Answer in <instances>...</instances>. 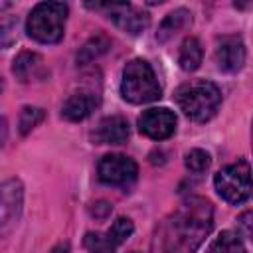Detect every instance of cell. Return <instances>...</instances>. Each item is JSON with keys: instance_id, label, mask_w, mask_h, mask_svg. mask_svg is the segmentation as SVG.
<instances>
[{"instance_id": "cell-11", "label": "cell", "mask_w": 253, "mask_h": 253, "mask_svg": "<svg viewBox=\"0 0 253 253\" xmlns=\"http://www.w3.org/2000/svg\"><path fill=\"white\" fill-rule=\"evenodd\" d=\"M99 107V95L93 91H77L69 95L61 107V117L67 121H83Z\"/></svg>"}, {"instance_id": "cell-12", "label": "cell", "mask_w": 253, "mask_h": 253, "mask_svg": "<svg viewBox=\"0 0 253 253\" xmlns=\"http://www.w3.org/2000/svg\"><path fill=\"white\" fill-rule=\"evenodd\" d=\"M22 208V184L18 180H8L2 184V202H0V215H2V231L6 233L10 223L16 221Z\"/></svg>"}, {"instance_id": "cell-3", "label": "cell", "mask_w": 253, "mask_h": 253, "mask_svg": "<svg viewBox=\"0 0 253 253\" xmlns=\"http://www.w3.org/2000/svg\"><path fill=\"white\" fill-rule=\"evenodd\" d=\"M121 93L128 103H134V105L152 103L162 97V89L148 61L132 59L125 65Z\"/></svg>"}, {"instance_id": "cell-13", "label": "cell", "mask_w": 253, "mask_h": 253, "mask_svg": "<svg viewBox=\"0 0 253 253\" xmlns=\"http://www.w3.org/2000/svg\"><path fill=\"white\" fill-rule=\"evenodd\" d=\"M12 71L14 75L20 79V81H32V79H40L43 77L45 69H43V61L38 53L34 51H22L16 59H14V65H12Z\"/></svg>"}, {"instance_id": "cell-9", "label": "cell", "mask_w": 253, "mask_h": 253, "mask_svg": "<svg viewBox=\"0 0 253 253\" xmlns=\"http://www.w3.org/2000/svg\"><path fill=\"white\" fill-rule=\"evenodd\" d=\"M215 63L221 71H239L245 63V45L239 36H223L215 45Z\"/></svg>"}, {"instance_id": "cell-5", "label": "cell", "mask_w": 253, "mask_h": 253, "mask_svg": "<svg viewBox=\"0 0 253 253\" xmlns=\"http://www.w3.org/2000/svg\"><path fill=\"white\" fill-rule=\"evenodd\" d=\"M217 194L229 204L245 202L253 192L251 166L245 160H237L225 168H221L213 178Z\"/></svg>"}, {"instance_id": "cell-21", "label": "cell", "mask_w": 253, "mask_h": 253, "mask_svg": "<svg viewBox=\"0 0 253 253\" xmlns=\"http://www.w3.org/2000/svg\"><path fill=\"white\" fill-rule=\"evenodd\" d=\"M132 231H134L132 221H130L128 217H119V219L111 225V229L107 231V235L113 239L115 245H121V243H125V241L132 235Z\"/></svg>"}, {"instance_id": "cell-14", "label": "cell", "mask_w": 253, "mask_h": 253, "mask_svg": "<svg viewBox=\"0 0 253 253\" xmlns=\"http://www.w3.org/2000/svg\"><path fill=\"white\" fill-rule=\"evenodd\" d=\"M190 24H192V14L186 8H178L162 20V24L158 26V32H156V40L160 43H164L170 38H174L176 34H180L182 30H186Z\"/></svg>"}, {"instance_id": "cell-15", "label": "cell", "mask_w": 253, "mask_h": 253, "mask_svg": "<svg viewBox=\"0 0 253 253\" xmlns=\"http://www.w3.org/2000/svg\"><path fill=\"white\" fill-rule=\"evenodd\" d=\"M202 43L198 38H188L184 40L182 47H180V55H178V61H180V67L184 71H196L202 63Z\"/></svg>"}, {"instance_id": "cell-22", "label": "cell", "mask_w": 253, "mask_h": 253, "mask_svg": "<svg viewBox=\"0 0 253 253\" xmlns=\"http://www.w3.org/2000/svg\"><path fill=\"white\" fill-rule=\"evenodd\" d=\"M237 233L241 237H247L249 241H253V211H243L237 217Z\"/></svg>"}, {"instance_id": "cell-18", "label": "cell", "mask_w": 253, "mask_h": 253, "mask_svg": "<svg viewBox=\"0 0 253 253\" xmlns=\"http://www.w3.org/2000/svg\"><path fill=\"white\" fill-rule=\"evenodd\" d=\"M85 247L89 253H115L117 245L113 243V239L109 235H103V233H87L85 235Z\"/></svg>"}, {"instance_id": "cell-7", "label": "cell", "mask_w": 253, "mask_h": 253, "mask_svg": "<svg viewBox=\"0 0 253 253\" xmlns=\"http://www.w3.org/2000/svg\"><path fill=\"white\" fill-rule=\"evenodd\" d=\"M87 6L89 8H95V10H107L109 12V18L123 32H128L132 36H136L142 30H146V26L150 22V18H148L146 12L136 10L130 4H87Z\"/></svg>"}, {"instance_id": "cell-8", "label": "cell", "mask_w": 253, "mask_h": 253, "mask_svg": "<svg viewBox=\"0 0 253 253\" xmlns=\"http://www.w3.org/2000/svg\"><path fill=\"white\" fill-rule=\"evenodd\" d=\"M138 130L152 140H164L176 130V115L164 107L148 109L138 117Z\"/></svg>"}, {"instance_id": "cell-20", "label": "cell", "mask_w": 253, "mask_h": 253, "mask_svg": "<svg viewBox=\"0 0 253 253\" xmlns=\"http://www.w3.org/2000/svg\"><path fill=\"white\" fill-rule=\"evenodd\" d=\"M210 162H211L210 154L206 150H202V148H194V150H190L186 154V168L190 172H194V174L206 172L210 168Z\"/></svg>"}, {"instance_id": "cell-16", "label": "cell", "mask_w": 253, "mask_h": 253, "mask_svg": "<svg viewBox=\"0 0 253 253\" xmlns=\"http://www.w3.org/2000/svg\"><path fill=\"white\" fill-rule=\"evenodd\" d=\"M208 253H245L243 241L239 239L237 233L231 231H221L208 247Z\"/></svg>"}, {"instance_id": "cell-1", "label": "cell", "mask_w": 253, "mask_h": 253, "mask_svg": "<svg viewBox=\"0 0 253 253\" xmlns=\"http://www.w3.org/2000/svg\"><path fill=\"white\" fill-rule=\"evenodd\" d=\"M210 229V204L206 200H190L162 221L154 237V253H194Z\"/></svg>"}, {"instance_id": "cell-17", "label": "cell", "mask_w": 253, "mask_h": 253, "mask_svg": "<svg viewBox=\"0 0 253 253\" xmlns=\"http://www.w3.org/2000/svg\"><path fill=\"white\" fill-rule=\"evenodd\" d=\"M111 42L105 38V36H95L91 38L87 43H83V47L79 49L77 53V63H89L93 59H97L99 55H103L107 49H109Z\"/></svg>"}, {"instance_id": "cell-6", "label": "cell", "mask_w": 253, "mask_h": 253, "mask_svg": "<svg viewBox=\"0 0 253 253\" xmlns=\"http://www.w3.org/2000/svg\"><path fill=\"white\" fill-rule=\"evenodd\" d=\"M99 180L109 186H128L136 180V162L125 154H107L97 166Z\"/></svg>"}, {"instance_id": "cell-23", "label": "cell", "mask_w": 253, "mask_h": 253, "mask_svg": "<svg viewBox=\"0 0 253 253\" xmlns=\"http://www.w3.org/2000/svg\"><path fill=\"white\" fill-rule=\"evenodd\" d=\"M111 211H113V206H111L109 202H95V204L91 206V215L97 217V219H105V217H109Z\"/></svg>"}, {"instance_id": "cell-19", "label": "cell", "mask_w": 253, "mask_h": 253, "mask_svg": "<svg viewBox=\"0 0 253 253\" xmlns=\"http://www.w3.org/2000/svg\"><path fill=\"white\" fill-rule=\"evenodd\" d=\"M43 117H45L43 109H40V107H24L22 113H20V119H18L20 132L22 134H28L34 126H38L43 121Z\"/></svg>"}, {"instance_id": "cell-2", "label": "cell", "mask_w": 253, "mask_h": 253, "mask_svg": "<svg viewBox=\"0 0 253 253\" xmlns=\"http://www.w3.org/2000/svg\"><path fill=\"white\" fill-rule=\"evenodd\" d=\"M176 103L184 111V115L196 123L210 121L221 103V93L217 85L206 79H196L190 83H184L176 91Z\"/></svg>"}, {"instance_id": "cell-4", "label": "cell", "mask_w": 253, "mask_h": 253, "mask_svg": "<svg viewBox=\"0 0 253 253\" xmlns=\"http://www.w3.org/2000/svg\"><path fill=\"white\" fill-rule=\"evenodd\" d=\"M67 18V4L63 2H42L28 16V36L42 43H55L63 38Z\"/></svg>"}, {"instance_id": "cell-10", "label": "cell", "mask_w": 253, "mask_h": 253, "mask_svg": "<svg viewBox=\"0 0 253 253\" xmlns=\"http://www.w3.org/2000/svg\"><path fill=\"white\" fill-rule=\"evenodd\" d=\"M130 130H128V123L123 117H105L99 121V125L95 126V130L91 132V138L95 144H123L126 142Z\"/></svg>"}]
</instances>
